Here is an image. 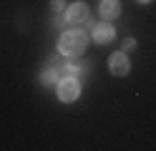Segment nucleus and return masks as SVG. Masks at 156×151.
Returning a JSON list of instances; mask_svg holds the SVG:
<instances>
[{"mask_svg":"<svg viewBox=\"0 0 156 151\" xmlns=\"http://www.w3.org/2000/svg\"><path fill=\"white\" fill-rule=\"evenodd\" d=\"M121 15V3L119 0H103L101 3V18L103 20H116Z\"/></svg>","mask_w":156,"mask_h":151,"instance_id":"6","label":"nucleus"},{"mask_svg":"<svg viewBox=\"0 0 156 151\" xmlns=\"http://www.w3.org/2000/svg\"><path fill=\"white\" fill-rule=\"evenodd\" d=\"M61 70L66 76H76V73H86V70H88V63H86V60H78V56H73L71 60H68V63H63L61 66Z\"/></svg>","mask_w":156,"mask_h":151,"instance_id":"7","label":"nucleus"},{"mask_svg":"<svg viewBox=\"0 0 156 151\" xmlns=\"http://www.w3.org/2000/svg\"><path fill=\"white\" fill-rule=\"evenodd\" d=\"M108 70L116 76V78H123V76H129V70H131V63H129V56L123 53H113L108 58Z\"/></svg>","mask_w":156,"mask_h":151,"instance_id":"3","label":"nucleus"},{"mask_svg":"<svg viewBox=\"0 0 156 151\" xmlns=\"http://www.w3.org/2000/svg\"><path fill=\"white\" fill-rule=\"evenodd\" d=\"M91 35H93V40H98V43H108V40H113L116 30L108 23H96V25H91Z\"/></svg>","mask_w":156,"mask_h":151,"instance_id":"5","label":"nucleus"},{"mask_svg":"<svg viewBox=\"0 0 156 151\" xmlns=\"http://www.w3.org/2000/svg\"><path fill=\"white\" fill-rule=\"evenodd\" d=\"M88 5L86 3H73V5H68L66 8V20L71 25H83L86 20H88Z\"/></svg>","mask_w":156,"mask_h":151,"instance_id":"4","label":"nucleus"},{"mask_svg":"<svg viewBox=\"0 0 156 151\" xmlns=\"http://www.w3.org/2000/svg\"><path fill=\"white\" fill-rule=\"evenodd\" d=\"M133 48H136V40L133 38H126L123 40V53H129V50H133Z\"/></svg>","mask_w":156,"mask_h":151,"instance_id":"10","label":"nucleus"},{"mask_svg":"<svg viewBox=\"0 0 156 151\" xmlns=\"http://www.w3.org/2000/svg\"><path fill=\"white\" fill-rule=\"evenodd\" d=\"M136 3H151V0H136Z\"/></svg>","mask_w":156,"mask_h":151,"instance_id":"11","label":"nucleus"},{"mask_svg":"<svg viewBox=\"0 0 156 151\" xmlns=\"http://www.w3.org/2000/svg\"><path fill=\"white\" fill-rule=\"evenodd\" d=\"M58 98L63 101V103H73V101H78V96H81V83H78L76 76H63L58 78Z\"/></svg>","mask_w":156,"mask_h":151,"instance_id":"2","label":"nucleus"},{"mask_svg":"<svg viewBox=\"0 0 156 151\" xmlns=\"http://www.w3.org/2000/svg\"><path fill=\"white\" fill-rule=\"evenodd\" d=\"M86 48H88V35L81 33V30H66L61 35V43H58V50L63 56L73 58V56H83Z\"/></svg>","mask_w":156,"mask_h":151,"instance_id":"1","label":"nucleus"},{"mask_svg":"<svg viewBox=\"0 0 156 151\" xmlns=\"http://www.w3.org/2000/svg\"><path fill=\"white\" fill-rule=\"evenodd\" d=\"M41 83H43V86H55V83H58V70H55V68H48L45 73L41 76Z\"/></svg>","mask_w":156,"mask_h":151,"instance_id":"8","label":"nucleus"},{"mask_svg":"<svg viewBox=\"0 0 156 151\" xmlns=\"http://www.w3.org/2000/svg\"><path fill=\"white\" fill-rule=\"evenodd\" d=\"M51 8L55 13H61V10H66V0H51Z\"/></svg>","mask_w":156,"mask_h":151,"instance_id":"9","label":"nucleus"}]
</instances>
